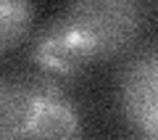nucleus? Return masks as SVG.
Instances as JSON below:
<instances>
[{"label": "nucleus", "instance_id": "f03ea898", "mask_svg": "<svg viewBox=\"0 0 158 140\" xmlns=\"http://www.w3.org/2000/svg\"><path fill=\"white\" fill-rule=\"evenodd\" d=\"M0 140H82V114L58 79L8 74L0 79Z\"/></svg>", "mask_w": 158, "mask_h": 140}, {"label": "nucleus", "instance_id": "f257e3e1", "mask_svg": "<svg viewBox=\"0 0 158 140\" xmlns=\"http://www.w3.org/2000/svg\"><path fill=\"white\" fill-rule=\"evenodd\" d=\"M145 8L132 0H85L63 8L34 40V61L48 77H77L118 56L137 40Z\"/></svg>", "mask_w": 158, "mask_h": 140}, {"label": "nucleus", "instance_id": "20e7f679", "mask_svg": "<svg viewBox=\"0 0 158 140\" xmlns=\"http://www.w3.org/2000/svg\"><path fill=\"white\" fill-rule=\"evenodd\" d=\"M34 8L29 3H0V53L11 50L27 37Z\"/></svg>", "mask_w": 158, "mask_h": 140}, {"label": "nucleus", "instance_id": "39448f33", "mask_svg": "<svg viewBox=\"0 0 158 140\" xmlns=\"http://www.w3.org/2000/svg\"><path fill=\"white\" fill-rule=\"evenodd\" d=\"M142 140H153V138H142Z\"/></svg>", "mask_w": 158, "mask_h": 140}, {"label": "nucleus", "instance_id": "7ed1b4c3", "mask_svg": "<svg viewBox=\"0 0 158 140\" xmlns=\"http://www.w3.org/2000/svg\"><path fill=\"white\" fill-rule=\"evenodd\" d=\"M118 108L142 138L158 140V50H142L124 66Z\"/></svg>", "mask_w": 158, "mask_h": 140}]
</instances>
